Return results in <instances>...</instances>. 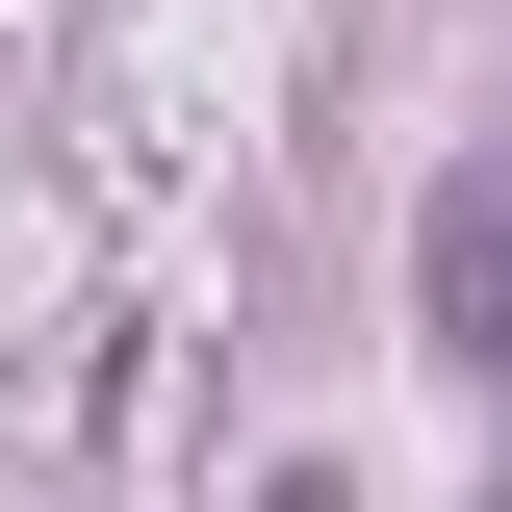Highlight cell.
I'll list each match as a JSON object with an SVG mask.
<instances>
[{
    "instance_id": "1",
    "label": "cell",
    "mask_w": 512,
    "mask_h": 512,
    "mask_svg": "<svg viewBox=\"0 0 512 512\" xmlns=\"http://www.w3.org/2000/svg\"><path fill=\"white\" fill-rule=\"evenodd\" d=\"M410 282H436V333L512 384V154H461V180H436V256H410Z\"/></svg>"
},
{
    "instance_id": "2",
    "label": "cell",
    "mask_w": 512,
    "mask_h": 512,
    "mask_svg": "<svg viewBox=\"0 0 512 512\" xmlns=\"http://www.w3.org/2000/svg\"><path fill=\"white\" fill-rule=\"evenodd\" d=\"M256 512H359V487H333V461H282V487H256Z\"/></svg>"
}]
</instances>
